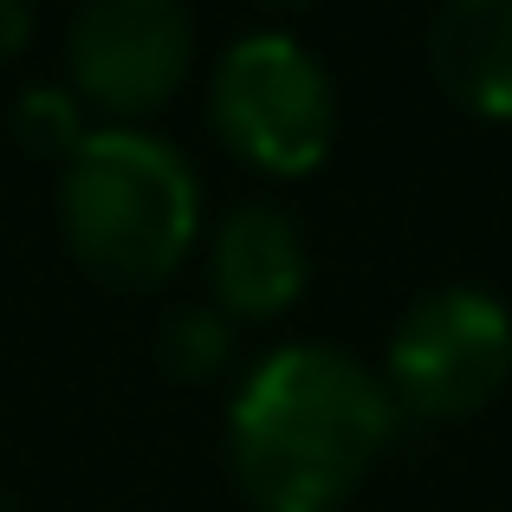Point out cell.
Returning <instances> with one entry per match:
<instances>
[{
    "instance_id": "1",
    "label": "cell",
    "mask_w": 512,
    "mask_h": 512,
    "mask_svg": "<svg viewBox=\"0 0 512 512\" xmlns=\"http://www.w3.org/2000/svg\"><path fill=\"white\" fill-rule=\"evenodd\" d=\"M396 396L338 344H286L234 396V467L260 512H331L389 441Z\"/></svg>"
},
{
    "instance_id": "2",
    "label": "cell",
    "mask_w": 512,
    "mask_h": 512,
    "mask_svg": "<svg viewBox=\"0 0 512 512\" xmlns=\"http://www.w3.org/2000/svg\"><path fill=\"white\" fill-rule=\"evenodd\" d=\"M201 188L150 130H91L65 163V234L111 279H163L195 240Z\"/></svg>"
},
{
    "instance_id": "3",
    "label": "cell",
    "mask_w": 512,
    "mask_h": 512,
    "mask_svg": "<svg viewBox=\"0 0 512 512\" xmlns=\"http://www.w3.org/2000/svg\"><path fill=\"white\" fill-rule=\"evenodd\" d=\"M214 124L247 163L305 175L325 163L338 98L331 78L292 33H247L214 65Z\"/></svg>"
},
{
    "instance_id": "4",
    "label": "cell",
    "mask_w": 512,
    "mask_h": 512,
    "mask_svg": "<svg viewBox=\"0 0 512 512\" xmlns=\"http://www.w3.org/2000/svg\"><path fill=\"white\" fill-rule=\"evenodd\" d=\"M512 318L480 286H441L389 338V389L415 415H467L506 383Z\"/></svg>"
},
{
    "instance_id": "5",
    "label": "cell",
    "mask_w": 512,
    "mask_h": 512,
    "mask_svg": "<svg viewBox=\"0 0 512 512\" xmlns=\"http://www.w3.org/2000/svg\"><path fill=\"white\" fill-rule=\"evenodd\" d=\"M195 26L182 0H85L72 13V85L104 111H150L188 72Z\"/></svg>"
},
{
    "instance_id": "6",
    "label": "cell",
    "mask_w": 512,
    "mask_h": 512,
    "mask_svg": "<svg viewBox=\"0 0 512 512\" xmlns=\"http://www.w3.org/2000/svg\"><path fill=\"white\" fill-rule=\"evenodd\" d=\"M214 292H221L227 312L247 318H273L299 299L305 286V240L286 221V208L273 201H247L221 221L214 234Z\"/></svg>"
},
{
    "instance_id": "7",
    "label": "cell",
    "mask_w": 512,
    "mask_h": 512,
    "mask_svg": "<svg viewBox=\"0 0 512 512\" xmlns=\"http://www.w3.org/2000/svg\"><path fill=\"white\" fill-rule=\"evenodd\" d=\"M441 85L480 117H512V0H448L428 33Z\"/></svg>"
},
{
    "instance_id": "8",
    "label": "cell",
    "mask_w": 512,
    "mask_h": 512,
    "mask_svg": "<svg viewBox=\"0 0 512 512\" xmlns=\"http://www.w3.org/2000/svg\"><path fill=\"white\" fill-rule=\"evenodd\" d=\"M13 130H20V143L33 156H65V163H72L78 143L91 137V130H85V111H78V98L65 85L20 91V104H13Z\"/></svg>"
},
{
    "instance_id": "9",
    "label": "cell",
    "mask_w": 512,
    "mask_h": 512,
    "mask_svg": "<svg viewBox=\"0 0 512 512\" xmlns=\"http://www.w3.org/2000/svg\"><path fill=\"white\" fill-rule=\"evenodd\" d=\"M156 350H163V370H175V376H214L227 363V350H234V331L208 305H182V312H169Z\"/></svg>"
},
{
    "instance_id": "10",
    "label": "cell",
    "mask_w": 512,
    "mask_h": 512,
    "mask_svg": "<svg viewBox=\"0 0 512 512\" xmlns=\"http://www.w3.org/2000/svg\"><path fill=\"white\" fill-rule=\"evenodd\" d=\"M26 26H33L26 0H0V59H13V52L26 46Z\"/></svg>"
},
{
    "instance_id": "11",
    "label": "cell",
    "mask_w": 512,
    "mask_h": 512,
    "mask_svg": "<svg viewBox=\"0 0 512 512\" xmlns=\"http://www.w3.org/2000/svg\"><path fill=\"white\" fill-rule=\"evenodd\" d=\"M0 512H7V493H0Z\"/></svg>"
}]
</instances>
